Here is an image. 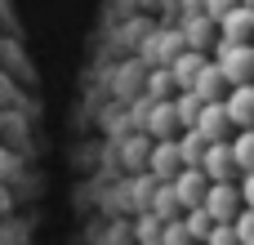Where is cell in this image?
<instances>
[{
    "label": "cell",
    "mask_w": 254,
    "mask_h": 245,
    "mask_svg": "<svg viewBox=\"0 0 254 245\" xmlns=\"http://www.w3.org/2000/svg\"><path fill=\"white\" fill-rule=\"evenodd\" d=\"M214 62L223 67V80H228L232 89L250 85V76H254V49L250 45H219V49H214Z\"/></svg>",
    "instance_id": "1"
},
{
    "label": "cell",
    "mask_w": 254,
    "mask_h": 245,
    "mask_svg": "<svg viewBox=\"0 0 254 245\" xmlns=\"http://www.w3.org/2000/svg\"><path fill=\"white\" fill-rule=\"evenodd\" d=\"M205 210H210L214 223H237V214L246 210V201H241V183H210Z\"/></svg>",
    "instance_id": "2"
},
{
    "label": "cell",
    "mask_w": 254,
    "mask_h": 245,
    "mask_svg": "<svg viewBox=\"0 0 254 245\" xmlns=\"http://www.w3.org/2000/svg\"><path fill=\"white\" fill-rule=\"evenodd\" d=\"M147 170H152V179L174 183L179 170H188V165H183V152H179V138H161V143L147 152Z\"/></svg>",
    "instance_id": "3"
},
{
    "label": "cell",
    "mask_w": 254,
    "mask_h": 245,
    "mask_svg": "<svg viewBox=\"0 0 254 245\" xmlns=\"http://www.w3.org/2000/svg\"><path fill=\"white\" fill-rule=\"evenodd\" d=\"M170 187H174V196H179L183 210H196V205H205V196H210V174H205V170H179V179H174Z\"/></svg>",
    "instance_id": "4"
},
{
    "label": "cell",
    "mask_w": 254,
    "mask_h": 245,
    "mask_svg": "<svg viewBox=\"0 0 254 245\" xmlns=\"http://www.w3.org/2000/svg\"><path fill=\"white\" fill-rule=\"evenodd\" d=\"M201 170L210 174V183H232V179L241 174V170H237V156H232V143H210Z\"/></svg>",
    "instance_id": "5"
},
{
    "label": "cell",
    "mask_w": 254,
    "mask_h": 245,
    "mask_svg": "<svg viewBox=\"0 0 254 245\" xmlns=\"http://www.w3.org/2000/svg\"><path fill=\"white\" fill-rule=\"evenodd\" d=\"M183 129V121H179V107H174V98H165V103H152V112H147V121H143V134H156V143L161 138H174Z\"/></svg>",
    "instance_id": "6"
},
{
    "label": "cell",
    "mask_w": 254,
    "mask_h": 245,
    "mask_svg": "<svg viewBox=\"0 0 254 245\" xmlns=\"http://www.w3.org/2000/svg\"><path fill=\"white\" fill-rule=\"evenodd\" d=\"M205 143H228V129H232V116H228V103H205L201 121L192 125Z\"/></svg>",
    "instance_id": "7"
},
{
    "label": "cell",
    "mask_w": 254,
    "mask_h": 245,
    "mask_svg": "<svg viewBox=\"0 0 254 245\" xmlns=\"http://www.w3.org/2000/svg\"><path fill=\"white\" fill-rule=\"evenodd\" d=\"M254 36V9H232L223 22H219V45H250Z\"/></svg>",
    "instance_id": "8"
},
{
    "label": "cell",
    "mask_w": 254,
    "mask_h": 245,
    "mask_svg": "<svg viewBox=\"0 0 254 245\" xmlns=\"http://www.w3.org/2000/svg\"><path fill=\"white\" fill-rule=\"evenodd\" d=\"M223 103H228L232 129H254V85H241V89H232Z\"/></svg>",
    "instance_id": "9"
},
{
    "label": "cell",
    "mask_w": 254,
    "mask_h": 245,
    "mask_svg": "<svg viewBox=\"0 0 254 245\" xmlns=\"http://www.w3.org/2000/svg\"><path fill=\"white\" fill-rule=\"evenodd\" d=\"M205 62H210L205 54H196V49H183V54H179V58L170 62V76H174V85H179V89H192Z\"/></svg>",
    "instance_id": "10"
},
{
    "label": "cell",
    "mask_w": 254,
    "mask_h": 245,
    "mask_svg": "<svg viewBox=\"0 0 254 245\" xmlns=\"http://www.w3.org/2000/svg\"><path fill=\"white\" fill-rule=\"evenodd\" d=\"M223 85H228V80H223V67H219V62L210 58V62L201 67V76H196L192 94H196L201 103H223Z\"/></svg>",
    "instance_id": "11"
},
{
    "label": "cell",
    "mask_w": 254,
    "mask_h": 245,
    "mask_svg": "<svg viewBox=\"0 0 254 245\" xmlns=\"http://www.w3.org/2000/svg\"><path fill=\"white\" fill-rule=\"evenodd\" d=\"M205 138L196 134V129H188V134H179V152H183V165L188 170H201V161H205Z\"/></svg>",
    "instance_id": "12"
},
{
    "label": "cell",
    "mask_w": 254,
    "mask_h": 245,
    "mask_svg": "<svg viewBox=\"0 0 254 245\" xmlns=\"http://www.w3.org/2000/svg\"><path fill=\"white\" fill-rule=\"evenodd\" d=\"M174 107H179V121H183V129H192V125L201 121V112H205V103H201L192 89H179V94H174Z\"/></svg>",
    "instance_id": "13"
},
{
    "label": "cell",
    "mask_w": 254,
    "mask_h": 245,
    "mask_svg": "<svg viewBox=\"0 0 254 245\" xmlns=\"http://www.w3.org/2000/svg\"><path fill=\"white\" fill-rule=\"evenodd\" d=\"M232 156H237V170H241V174L254 170V129H241V134L232 138Z\"/></svg>",
    "instance_id": "14"
},
{
    "label": "cell",
    "mask_w": 254,
    "mask_h": 245,
    "mask_svg": "<svg viewBox=\"0 0 254 245\" xmlns=\"http://www.w3.org/2000/svg\"><path fill=\"white\" fill-rule=\"evenodd\" d=\"M183 228L192 232V241H201V245H205V237L214 232V219H210V210H205V205H196V210H188Z\"/></svg>",
    "instance_id": "15"
},
{
    "label": "cell",
    "mask_w": 254,
    "mask_h": 245,
    "mask_svg": "<svg viewBox=\"0 0 254 245\" xmlns=\"http://www.w3.org/2000/svg\"><path fill=\"white\" fill-rule=\"evenodd\" d=\"M232 9H241V0H205V4H201V13H205L210 22H223Z\"/></svg>",
    "instance_id": "16"
},
{
    "label": "cell",
    "mask_w": 254,
    "mask_h": 245,
    "mask_svg": "<svg viewBox=\"0 0 254 245\" xmlns=\"http://www.w3.org/2000/svg\"><path fill=\"white\" fill-rule=\"evenodd\" d=\"M161 245H196V241H192V232H188L183 223H165V232H161Z\"/></svg>",
    "instance_id": "17"
},
{
    "label": "cell",
    "mask_w": 254,
    "mask_h": 245,
    "mask_svg": "<svg viewBox=\"0 0 254 245\" xmlns=\"http://www.w3.org/2000/svg\"><path fill=\"white\" fill-rule=\"evenodd\" d=\"M232 228H237V241L241 245H254V210H241Z\"/></svg>",
    "instance_id": "18"
},
{
    "label": "cell",
    "mask_w": 254,
    "mask_h": 245,
    "mask_svg": "<svg viewBox=\"0 0 254 245\" xmlns=\"http://www.w3.org/2000/svg\"><path fill=\"white\" fill-rule=\"evenodd\" d=\"M205 245H241V241H237V228L232 223H214V232L205 237Z\"/></svg>",
    "instance_id": "19"
},
{
    "label": "cell",
    "mask_w": 254,
    "mask_h": 245,
    "mask_svg": "<svg viewBox=\"0 0 254 245\" xmlns=\"http://www.w3.org/2000/svg\"><path fill=\"white\" fill-rule=\"evenodd\" d=\"M241 201H246V210H254V170L241 174Z\"/></svg>",
    "instance_id": "20"
},
{
    "label": "cell",
    "mask_w": 254,
    "mask_h": 245,
    "mask_svg": "<svg viewBox=\"0 0 254 245\" xmlns=\"http://www.w3.org/2000/svg\"><path fill=\"white\" fill-rule=\"evenodd\" d=\"M241 4H246V9H254V0H241Z\"/></svg>",
    "instance_id": "21"
}]
</instances>
